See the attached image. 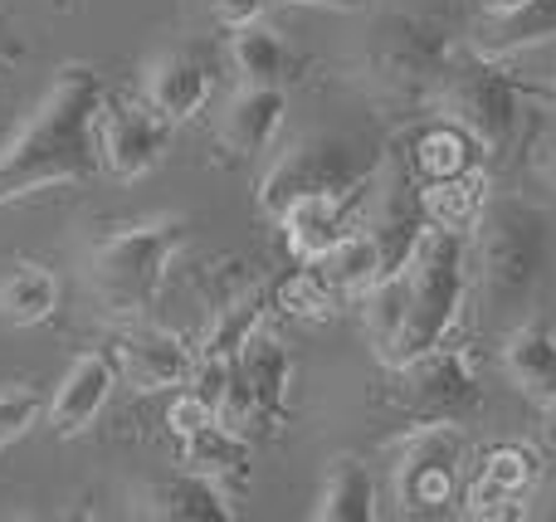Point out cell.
<instances>
[{"label":"cell","instance_id":"cell-21","mask_svg":"<svg viewBox=\"0 0 556 522\" xmlns=\"http://www.w3.org/2000/svg\"><path fill=\"white\" fill-rule=\"evenodd\" d=\"M59 298L64 289H59L54 269L35 259H20L0 273V322L5 328H39L59 313Z\"/></svg>","mask_w":556,"mask_h":522},{"label":"cell","instance_id":"cell-13","mask_svg":"<svg viewBox=\"0 0 556 522\" xmlns=\"http://www.w3.org/2000/svg\"><path fill=\"white\" fill-rule=\"evenodd\" d=\"M117 391V361L113 352H84L74 357V367L64 371V381L49 396V430L59 440H78L98 425V416L108 410Z\"/></svg>","mask_w":556,"mask_h":522},{"label":"cell","instance_id":"cell-24","mask_svg":"<svg viewBox=\"0 0 556 522\" xmlns=\"http://www.w3.org/2000/svg\"><path fill=\"white\" fill-rule=\"evenodd\" d=\"M230 64H235V74H240L244 84H274V88H283L288 78H293L298 59H293L288 39L278 35L274 25L254 20V25H240V29H235V39H230Z\"/></svg>","mask_w":556,"mask_h":522},{"label":"cell","instance_id":"cell-6","mask_svg":"<svg viewBox=\"0 0 556 522\" xmlns=\"http://www.w3.org/2000/svg\"><path fill=\"white\" fill-rule=\"evenodd\" d=\"M376 171H381V162L371 152H362L356 142H346V137H303V142H293L269 162V171L260 181V211L278 220L303 195L352 191V186L376 181Z\"/></svg>","mask_w":556,"mask_h":522},{"label":"cell","instance_id":"cell-12","mask_svg":"<svg viewBox=\"0 0 556 522\" xmlns=\"http://www.w3.org/2000/svg\"><path fill=\"white\" fill-rule=\"evenodd\" d=\"M381 176V171H376ZM376 181L352 186V191H332V195H303L293 201L283 215H278V230H283V244L298 264H317L337 250V244L352 234V225L362 220L366 195H371Z\"/></svg>","mask_w":556,"mask_h":522},{"label":"cell","instance_id":"cell-10","mask_svg":"<svg viewBox=\"0 0 556 522\" xmlns=\"http://www.w3.org/2000/svg\"><path fill=\"white\" fill-rule=\"evenodd\" d=\"M166 142H172V123H166L147 98L142 103H137V98H103V113H98V152H103V166L117 181H142L166 156Z\"/></svg>","mask_w":556,"mask_h":522},{"label":"cell","instance_id":"cell-7","mask_svg":"<svg viewBox=\"0 0 556 522\" xmlns=\"http://www.w3.org/2000/svg\"><path fill=\"white\" fill-rule=\"evenodd\" d=\"M454 39L430 15H391L376 25L366 49V74L391 98H434L444 68H450Z\"/></svg>","mask_w":556,"mask_h":522},{"label":"cell","instance_id":"cell-23","mask_svg":"<svg viewBox=\"0 0 556 522\" xmlns=\"http://www.w3.org/2000/svg\"><path fill=\"white\" fill-rule=\"evenodd\" d=\"M489 171L473 166V171H459V176H440V181H420V211L430 225L440 230H473L489 205Z\"/></svg>","mask_w":556,"mask_h":522},{"label":"cell","instance_id":"cell-20","mask_svg":"<svg viewBox=\"0 0 556 522\" xmlns=\"http://www.w3.org/2000/svg\"><path fill=\"white\" fill-rule=\"evenodd\" d=\"M503 367H508L513 386L542 410H556V332L522 322L503 342Z\"/></svg>","mask_w":556,"mask_h":522},{"label":"cell","instance_id":"cell-26","mask_svg":"<svg viewBox=\"0 0 556 522\" xmlns=\"http://www.w3.org/2000/svg\"><path fill=\"white\" fill-rule=\"evenodd\" d=\"M264 332V289H244L215 308V322L201 342V361H240V352Z\"/></svg>","mask_w":556,"mask_h":522},{"label":"cell","instance_id":"cell-30","mask_svg":"<svg viewBox=\"0 0 556 522\" xmlns=\"http://www.w3.org/2000/svg\"><path fill=\"white\" fill-rule=\"evenodd\" d=\"M205 420H220V416H215V406L201 396V391H181V396L172 400V410H166V430H172L176 440H186L191 430H201Z\"/></svg>","mask_w":556,"mask_h":522},{"label":"cell","instance_id":"cell-27","mask_svg":"<svg viewBox=\"0 0 556 522\" xmlns=\"http://www.w3.org/2000/svg\"><path fill=\"white\" fill-rule=\"evenodd\" d=\"M479 162H483L479 142H473L459 123H450V117H440L434 127H425V132L415 137V171H420V181L473 171Z\"/></svg>","mask_w":556,"mask_h":522},{"label":"cell","instance_id":"cell-3","mask_svg":"<svg viewBox=\"0 0 556 522\" xmlns=\"http://www.w3.org/2000/svg\"><path fill=\"white\" fill-rule=\"evenodd\" d=\"M473 240V269L489 318H522L547 269V215L518 195H489Z\"/></svg>","mask_w":556,"mask_h":522},{"label":"cell","instance_id":"cell-8","mask_svg":"<svg viewBox=\"0 0 556 522\" xmlns=\"http://www.w3.org/2000/svg\"><path fill=\"white\" fill-rule=\"evenodd\" d=\"M391 371L386 400L415 425H434V420H469L483 406V386L473 377V361L454 347H434L415 361H401Z\"/></svg>","mask_w":556,"mask_h":522},{"label":"cell","instance_id":"cell-1","mask_svg":"<svg viewBox=\"0 0 556 522\" xmlns=\"http://www.w3.org/2000/svg\"><path fill=\"white\" fill-rule=\"evenodd\" d=\"M103 78L88 64H64L29 117L0 142V211L49 186H84L103 171L98 152V113H103Z\"/></svg>","mask_w":556,"mask_h":522},{"label":"cell","instance_id":"cell-9","mask_svg":"<svg viewBox=\"0 0 556 522\" xmlns=\"http://www.w3.org/2000/svg\"><path fill=\"white\" fill-rule=\"evenodd\" d=\"M464 455L469 440L459 420L415 425L395 455V504L405 513H450L464 484Z\"/></svg>","mask_w":556,"mask_h":522},{"label":"cell","instance_id":"cell-22","mask_svg":"<svg viewBox=\"0 0 556 522\" xmlns=\"http://www.w3.org/2000/svg\"><path fill=\"white\" fill-rule=\"evenodd\" d=\"M317 522H371L376 518V479L371 464H362L356 455L327 459L323 488H317Z\"/></svg>","mask_w":556,"mask_h":522},{"label":"cell","instance_id":"cell-32","mask_svg":"<svg viewBox=\"0 0 556 522\" xmlns=\"http://www.w3.org/2000/svg\"><path fill=\"white\" fill-rule=\"evenodd\" d=\"M283 5H317V10H342V15H362L376 0H283Z\"/></svg>","mask_w":556,"mask_h":522},{"label":"cell","instance_id":"cell-18","mask_svg":"<svg viewBox=\"0 0 556 522\" xmlns=\"http://www.w3.org/2000/svg\"><path fill=\"white\" fill-rule=\"evenodd\" d=\"M235 371H240L244 391H250L254 406H260L264 425H283L288 410H293V357H288L283 342L260 332V338L240 352Z\"/></svg>","mask_w":556,"mask_h":522},{"label":"cell","instance_id":"cell-17","mask_svg":"<svg viewBox=\"0 0 556 522\" xmlns=\"http://www.w3.org/2000/svg\"><path fill=\"white\" fill-rule=\"evenodd\" d=\"M288 98L274 84H244L240 93L225 103L220 113V137L235 156H264L274 147L278 127H283Z\"/></svg>","mask_w":556,"mask_h":522},{"label":"cell","instance_id":"cell-4","mask_svg":"<svg viewBox=\"0 0 556 522\" xmlns=\"http://www.w3.org/2000/svg\"><path fill=\"white\" fill-rule=\"evenodd\" d=\"M186 240L181 215H147L98 234L88 250V289L113 318H142L156 303L172 269V254Z\"/></svg>","mask_w":556,"mask_h":522},{"label":"cell","instance_id":"cell-16","mask_svg":"<svg viewBox=\"0 0 556 522\" xmlns=\"http://www.w3.org/2000/svg\"><path fill=\"white\" fill-rule=\"evenodd\" d=\"M142 98L172 127H181V123H191V117H201L205 103H211V68L195 54H186V49H172V54H162L147 68Z\"/></svg>","mask_w":556,"mask_h":522},{"label":"cell","instance_id":"cell-33","mask_svg":"<svg viewBox=\"0 0 556 522\" xmlns=\"http://www.w3.org/2000/svg\"><path fill=\"white\" fill-rule=\"evenodd\" d=\"M479 5H483V15H508V10L528 5V0H479Z\"/></svg>","mask_w":556,"mask_h":522},{"label":"cell","instance_id":"cell-29","mask_svg":"<svg viewBox=\"0 0 556 522\" xmlns=\"http://www.w3.org/2000/svg\"><path fill=\"white\" fill-rule=\"evenodd\" d=\"M45 416H49V400L39 386H5L0 391V455H5L15 440H25Z\"/></svg>","mask_w":556,"mask_h":522},{"label":"cell","instance_id":"cell-5","mask_svg":"<svg viewBox=\"0 0 556 522\" xmlns=\"http://www.w3.org/2000/svg\"><path fill=\"white\" fill-rule=\"evenodd\" d=\"M430 103L440 117L459 123L489 162H503L522 137V88L479 44H454Z\"/></svg>","mask_w":556,"mask_h":522},{"label":"cell","instance_id":"cell-14","mask_svg":"<svg viewBox=\"0 0 556 522\" xmlns=\"http://www.w3.org/2000/svg\"><path fill=\"white\" fill-rule=\"evenodd\" d=\"M542 479V455L528 445H498L483 455L479 474H473L469 494V518H508L513 508L508 504H528L532 488Z\"/></svg>","mask_w":556,"mask_h":522},{"label":"cell","instance_id":"cell-25","mask_svg":"<svg viewBox=\"0 0 556 522\" xmlns=\"http://www.w3.org/2000/svg\"><path fill=\"white\" fill-rule=\"evenodd\" d=\"M547 39H556V0H528L508 15H483V29L473 44L493 59H508L532 44H547Z\"/></svg>","mask_w":556,"mask_h":522},{"label":"cell","instance_id":"cell-28","mask_svg":"<svg viewBox=\"0 0 556 522\" xmlns=\"http://www.w3.org/2000/svg\"><path fill=\"white\" fill-rule=\"evenodd\" d=\"M337 298H342V293L327 283V273L317 269V264H303L298 273H288V279L278 283V308H283L288 318L317 322V318H327V313L337 308Z\"/></svg>","mask_w":556,"mask_h":522},{"label":"cell","instance_id":"cell-36","mask_svg":"<svg viewBox=\"0 0 556 522\" xmlns=\"http://www.w3.org/2000/svg\"><path fill=\"white\" fill-rule=\"evenodd\" d=\"M547 171H552V186H556V156H552V166H547Z\"/></svg>","mask_w":556,"mask_h":522},{"label":"cell","instance_id":"cell-19","mask_svg":"<svg viewBox=\"0 0 556 522\" xmlns=\"http://www.w3.org/2000/svg\"><path fill=\"white\" fill-rule=\"evenodd\" d=\"M181 445V464L191 474L211 479V484L230 488V484H250V469H254V449L244 440V430L225 425V420H205L201 430H191Z\"/></svg>","mask_w":556,"mask_h":522},{"label":"cell","instance_id":"cell-11","mask_svg":"<svg viewBox=\"0 0 556 522\" xmlns=\"http://www.w3.org/2000/svg\"><path fill=\"white\" fill-rule=\"evenodd\" d=\"M113 361H117V377H123L137 396L191 386L195 371H201V352H195L191 342L166 328H152V322H137V318H132V328H123L113 338Z\"/></svg>","mask_w":556,"mask_h":522},{"label":"cell","instance_id":"cell-31","mask_svg":"<svg viewBox=\"0 0 556 522\" xmlns=\"http://www.w3.org/2000/svg\"><path fill=\"white\" fill-rule=\"evenodd\" d=\"M274 0H211V15L220 20V25L240 29V25H254V20H264V10H269Z\"/></svg>","mask_w":556,"mask_h":522},{"label":"cell","instance_id":"cell-15","mask_svg":"<svg viewBox=\"0 0 556 522\" xmlns=\"http://www.w3.org/2000/svg\"><path fill=\"white\" fill-rule=\"evenodd\" d=\"M132 504H137L132 508L137 518H156V522H235V508H230V498H225V488L191 474V469L137 488Z\"/></svg>","mask_w":556,"mask_h":522},{"label":"cell","instance_id":"cell-34","mask_svg":"<svg viewBox=\"0 0 556 522\" xmlns=\"http://www.w3.org/2000/svg\"><path fill=\"white\" fill-rule=\"evenodd\" d=\"M20 54V39L10 35V25H0V59H15Z\"/></svg>","mask_w":556,"mask_h":522},{"label":"cell","instance_id":"cell-35","mask_svg":"<svg viewBox=\"0 0 556 522\" xmlns=\"http://www.w3.org/2000/svg\"><path fill=\"white\" fill-rule=\"evenodd\" d=\"M552 445H556V410H552Z\"/></svg>","mask_w":556,"mask_h":522},{"label":"cell","instance_id":"cell-2","mask_svg":"<svg viewBox=\"0 0 556 522\" xmlns=\"http://www.w3.org/2000/svg\"><path fill=\"white\" fill-rule=\"evenodd\" d=\"M469 293V244L459 230L425 225L410 264L366 293V332L386 367L444 347Z\"/></svg>","mask_w":556,"mask_h":522}]
</instances>
